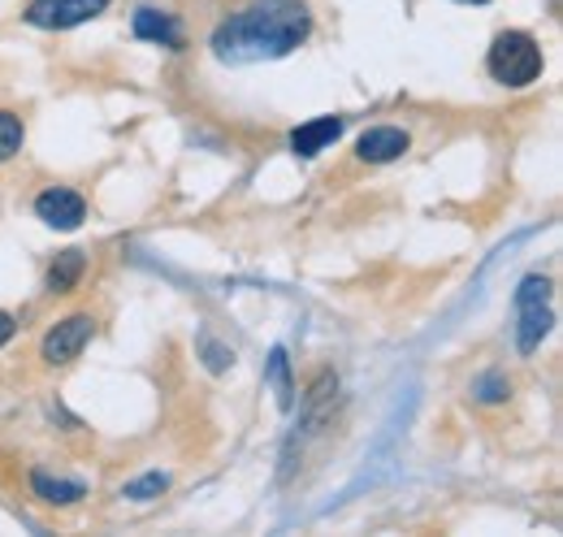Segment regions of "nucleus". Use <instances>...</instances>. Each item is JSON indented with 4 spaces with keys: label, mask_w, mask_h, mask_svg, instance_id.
<instances>
[{
    "label": "nucleus",
    "mask_w": 563,
    "mask_h": 537,
    "mask_svg": "<svg viewBox=\"0 0 563 537\" xmlns=\"http://www.w3.org/2000/svg\"><path fill=\"white\" fill-rule=\"evenodd\" d=\"M18 147H22V118L0 113V161L18 156Z\"/></svg>",
    "instance_id": "f8f14e48"
},
{
    "label": "nucleus",
    "mask_w": 563,
    "mask_h": 537,
    "mask_svg": "<svg viewBox=\"0 0 563 537\" xmlns=\"http://www.w3.org/2000/svg\"><path fill=\"white\" fill-rule=\"evenodd\" d=\"M468 4H486V0H468Z\"/></svg>",
    "instance_id": "a211bd4d"
},
{
    "label": "nucleus",
    "mask_w": 563,
    "mask_h": 537,
    "mask_svg": "<svg viewBox=\"0 0 563 537\" xmlns=\"http://www.w3.org/2000/svg\"><path fill=\"white\" fill-rule=\"evenodd\" d=\"M135 35L152 40V44H165V48H183V31L169 13H156V9H140L135 13Z\"/></svg>",
    "instance_id": "1a4fd4ad"
},
{
    "label": "nucleus",
    "mask_w": 563,
    "mask_h": 537,
    "mask_svg": "<svg viewBox=\"0 0 563 537\" xmlns=\"http://www.w3.org/2000/svg\"><path fill=\"white\" fill-rule=\"evenodd\" d=\"M91 330H96L91 317H66L62 326H53L48 338H44V360L48 364H70L74 355L91 342Z\"/></svg>",
    "instance_id": "423d86ee"
},
{
    "label": "nucleus",
    "mask_w": 563,
    "mask_h": 537,
    "mask_svg": "<svg viewBox=\"0 0 563 537\" xmlns=\"http://www.w3.org/2000/svg\"><path fill=\"white\" fill-rule=\"evenodd\" d=\"M109 9V0H35L31 4V26H44V31H66L78 26L87 18H100Z\"/></svg>",
    "instance_id": "20e7f679"
},
{
    "label": "nucleus",
    "mask_w": 563,
    "mask_h": 537,
    "mask_svg": "<svg viewBox=\"0 0 563 537\" xmlns=\"http://www.w3.org/2000/svg\"><path fill=\"white\" fill-rule=\"evenodd\" d=\"M308 31H312V18L299 0H256L212 31V53L217 62H230V66L274 62L295 53L308 40Z\"/></svg>",
    "instance_id": "f257e3e1"
},
{
    "label": "nucleus",
    "mask_w": 563,
    "mask_h": 537,
    "mask_svg": "<svg viewBox=\"0 0 563 537\" xmlns=\"http://www.w3.org/2000/svg\"><path fill=\"white\" fill-rule=\"evenodd\" d=\"M486 66H490L494 83H503V87H529L542 74V48L525 31H503V35H494Z\"/></svg>",
    "instance_id": "f03ea898"
},
{
    "label": "nucleus",
    "mask_w": 563,
    "mask_h": 537,
    "mask_svg": "<svg viewBox=\"0 0 563 537\" xmlns=\"http://www.w3.org/2000/svg\"><path fill=\"white\" fill-rule=\"evenodd\" d=\"M547 299H551V282L538 277V273L525 277L520 291H516V347H520L525 355L538 351V342L551 330V308H547Z\"/></svg>",
    "instance_id": "7ed1b4c3"
},
{
    "label": "nucleus",
    "mask_w": 563,
    "mask_h": 537,
    "mask_svg": "<svg viewBox=\"0 0 563 537\" xmlns=\"http://www.w3.org/2000/svg\"><path fill=\"white\" fill-rule=\"evenodd\" d=\"M343 134V118H312V122H303L299 131L290 134V152L295 156H317L325 143H334Z\"/></svg>",
    "instance_id": "6e6552de"
},
{
    "label": "nucleus",
    "mask_w": 563,
    "mask_h": 537,
    "mask_svg": "<svg viewBox=\"0 0 563 537\" xmlns=\"http://www.w3.org/2000/svg\"><path fill=\"white\" fill-rule=\"evenodd\" d=\"M82 252H62L57 261H53V268H48V291L53 295H66V291H74V282L82 277Z\"/></svg>",
    "instance_id": "9b49d317"
},
{
    "label": "nucleus",
    "mask_w": 563,
    "mask_h": 537,
    "mask_svg": "<svg viewBox=\"0 0 563 537\" xmlns=\"http://www.w3.org/2000/svg\"><path fill=\"white\" fill-rule=\"evenodd\" d=\"M205 351H209V369H217V373H221L225 364H234V355H230L225 347H217V342H205Z\"/></svg>",
    "instance_id": "dca6fc26"
},
{
    "label": "nucleus",
    "mask_w": 563,
    "mask_h": 537,
    "mask_svg": "<svg viewBox=\"0 0 563 537\" xmlns=\"http://www.w3.org/2000/svg\"><path fill=\"white\" fill-rule=\"evenodd\" d=\"M274 382L282 391V407H290V382H286V355L282 351H274Z\"/></svg>",
    "instance_id": "4468645a"
},
{
    "label": "nucleus",
    "mask_w": 563,
    "mask_h": 537,
    "mask_svg": "<svg viewBox=\"0 0 563 537\" xmlns=\"http://www.w3.org/2000/svg\"><path fill=\"white\" fill-rule=\"evenodd\" d=\"M408 152V134L399 127H373V131L360 134L355 143V156L368 161V165H386V161H399Z\"/></svg>",
    "instance_id": "0eeeda50"
},
{
    "label": "nucleus",
    "mask_w": 563,
    "mask_h": 537,
    "mask_svg": "<svg viewBox=\"0 0 563 537\" xmlns=\"http://www.w3.org/2000/svg\"><path fill=\"white\" fill-rule=\"evenodd\" d=\"M165 485H169L165 472H147V476H140V481L126 485V498H152V494H161Z\"/></svg>",
    "instance_id": "ddd939ff"
},
{
    "label": "nucleus",
    "mask_w": 563,
    "mask_h": 537,
    "mask_svg": "<svg viewBox=\"0 0 563 537\" xmlns=\"http://www.w3.org/2000/svg\"><path fill=\"white\" fill-rule=\"evenodd\" d=\"M477 391H482V399H503V395H507V382H503V377H482V382H477Z\"/></svg>",
    "instance_id": "2eb2a0df"
},
{
    "label": "nucleus",
    "mask_w": 563,
    "mask_h": 537,
    "mask_svg": "<svg viewBox=\"0 0 563 537\" xmlns=\"http://www.w3.org/2000/svg\"><path fill=\"white\" fill-rule=\"evenodd\" d=\"M9 338H13V317H9V313H0V347H4Z\"/></svg>",
    "instance_id": "f3484780"
},
{
    "label": "nucleus",
    "mask_w": 563,
    "mask_h": 537,
    "mask_svg": "<svg viewBox=\"0 0 563 537\" xmlns=\"http://www.w3.org/2000/svg\"><path fill=\"white\" fill-rule=\"evenodd\" d=\"M31 485H35V494H40L44 503H78V498H82V481H66V476L35 472Z\"/></svg>",
    "instance_id": "9d476101"
},
{
    "label": "nucleus",
    "mask_w": 563,
    "mask_h": 537,
    "mask_svg": "<svg viewBox=\"0 0 563 537\" xmlns=\"http://www.w3.org/2000/svg\"><path fill=\"white\" fill-rule=\"evenodd\" d=\"M35 217H40L44 226H53V230H78L82 217H87V204H82V196L70 191V187H48V191L35 200Z\"/></svg>",
    "instance_id": "39448f33"
}]
</instances>
